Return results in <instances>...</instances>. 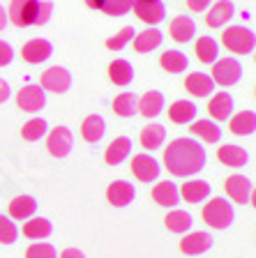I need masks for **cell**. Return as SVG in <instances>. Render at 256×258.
<instances>
[{
	"label": "cell",
	"instance_id": "cell-1",
	"mask_svg": "<svg viewBox=\"0 0 256 258\" xmlns=\"http://www.w3.org/2000/svg\"><path fill=\"white\" fill-rule=\"evenodd\" d=\"M206 148L192 139H176L171 141L164 150V166L171 175L176 177H189L196 175L206 168Z\"/></svg>",
	"mask_w": 256,
	"mask_h": 258
},
{
	"label": "cell",
	"instance_id": "cell-2",
	"mask_svg": "<svg viewBox=\"0 0 256 258\" xmlns=\"http://www.w3.org/2000/svg\"><path fill=\"white\" fill-rule=\"evenodd\" d=\"M54 5L46 0H12L7 21H12L16 28L28 26H44L51 19Z\"/></svg>",
	"mask_w": 256,
	"mask_h": 258
},
{
	"label": "cell",
	"instance_id": "cell-3",
	"mask_svg": "<svg viewBox=\"0 0 256 258\" xmlns=\"http://www.w3.org/2000/svg\"><path fill=\"white\" fill-rule=\"evenodd\" d=\"M201 217L203 221L210 226V228H217V231H226L235 219V212H233V205L229 203L226 199L217 196V199L208 201V203L203 205L201 210Z\"/></svg>",
	"mask_w": 256,
	"mask_h": 258
},
{
	"label": "cell",
	"instance_id": "cell-4",
	"mask_svg": "<svg viewBox=\"0 0 256 258\" xmlns=\"http://www.w3.org/2000/svg\"><path fill=\"white\" fill-rule=\"evenodd\" d=\"M222 44L233 53H249L256 46V35L245 26H231L222 35Z\"/></svg>",
	"mask_w": 256,
	"mask_h": 258
},
{
	"label": "cell",
	"instance_id": "cell-5",
	"mask_svg": "<svg viewBox=\"0 0 256 258\" xmlns=\"http://www.w3.org/2000/svg\"><path fill=\"white\" fill-rule=\"evenodd\" d=\"M240 76H242V64L235 58H224V60H217V62H215L210 79H213L215 83H219V86L231 88L240 81Z\"/></svg>",
	"mask_w": 256,
	"mask_h": 258
},
{
	"label": "cell",
	"instance_id": "cell-6",
	"mask_svg": "<svg viewBox=\"0 0 256 258\" xmlns=\"http://www.w3.org/2000/svg\"><path fill=\"white\" fill-rule=\"evenodd\" d=\"M72 86V74L65 67H48L42 76H39V88L48 92H56V95H63L67 92Z\"/></svg>",
	"mask_w": 256,
	"mask_h": 258
},
{
	"label": "cell",
	"instance_id": "cell-7",
	"mask_svg": "<svg viewBox=\"0 0 256 258\" xmlns=\"http://www.w3.org/2000/svg\"><path fill=\"white\" fill-rule=\"evenodd\" d=\"M72 148H74V136H72V132L67 127L58 124L56 129H51V132H48V139H46L48 155H54V157H58V159H63V157H67L72 152Z\"/></svg>",
	"mask_w": 256,
	"mask_h": 258
},
{
	"label": "cell",
	"instance_id": "cell-8",
	"mask_svg": "<svg viewBox=\"0 0 256 258\" xmlns=\"http://www.w3.org/2000/svg\"><path fill=\"white\" fill-rule=\"evenodd\" d=\"M16 106L26 113H37L46 106V92L39 86H23L16 92Z\"/></svg>",
	"mask_w": 256,
	"mask_h": 258
},
{
	"label": "cell",
	"instance_id": "cell-9",
	"mask_svg": "<svg viewBox=\"0 0 256 258\" xmlns=\"http://www.w3.org/2000/svg\"><path fill=\"white\" fill-rule=\"evenodd\" d=\"M132 173H134L136 180H141V182H152V180L160 177L162 166H160V161H157L152 155H134Z\"/></svg>",
	"mask_w": 256,
	"mask_h": 258
},
{
	"label": "cell",
	"instance_id": "cell-10",
	"mask_svg": "<svg viewBox=\"0 0 256 258\" xmlns=\"http://www.w3.org/2000/svg\"><path fill=\"white\" fill-rule=\"evenodd\" d=\"M132 7L136 12V16L148 26H157L166 16V7L162 0H134Z\"/></svg>",
	"mask_w": 256,
	"mask_h": 258
},
{
	"label": "cell",
	"instance_id": "cell-11",
	"mask_svg": "<svg viewBox=\"0 0 256 258\" xmlns=\"http://www.w3.org/2000/svg\"><path fill=\"white\" fill-rule=\"evenodd\" d=\"M134 199H136V189H134L132 182H127V180H116V182L109 184L107 201L113 208H127Z\"/></svg>",
	"mask_w": 256,
	"mask_h": 258
},
{
	"label": "cell",
	"instance_id": "cell-12",
	"mask_svg": "<svg viewBox=\"0 0 256 258\" xmlns=\"http://www.w3.org/2000/svg\"><path fill=\"white\" fill-rule=\"evenodd\" d=\"M51 53H54L51 42H48V39H42V37L30 39V42H26L21 48V58L30 64H42L44 60L51 58Z\"/></svg>",
	"mask_w": 256,
	"mask_h": 258
},
{
	"label": "cell",
	"instance_id": "cell-13",
	"mask_svg": "<svg viewBox=\"0 0 256 258\" xmlns=\"http://www.w3.org/2000/svg\"><path fill=\"white\" fill-rule=\"evenodd\" d=\"M210 247H213V235L203 231H194L180 240V251L187 253V256H201Z\"/></svg>",
	"mask_w": 256,
	"mask_h": 258
},
{
	"label": "cell",
	"instance_id": "cell-14",
	"mask_svg": "<svg viewBox=\"0 0 256 258\" xmlns=\"http://www.w3.org/2000/svg\"><path fill=\"white\" fill-rule=\"evenodd\" d=\"M224 189H226V196H229L233 203L245 205L247 201H249L251 182H249V177H245V175H231V177H226Z\"/></svg>",
	"mask_w": 256,
	"mask_h": 258
},
{
	"label": "cell",
	"instance_id": "cell-15",
	"mask_svg": "<svg viewBox=\"0 0 256 258\" xmlns=\"http://www.w3.org/2000/svg\"><path fill=\"white\" fill-rule=\"evenodd\" d=\"M152 201L162 208H176L180 203V191L171 180H162L152 187Z\"/></svg>",
	"mask_w": 256,
	"mask_h": 258
},
{
	"label": "cell",
	"instance_id": "cell-16",
	"mask_svg": "<svg viewBox=\"0 0 256 258\" xmlns=\"http://www.w3.org/2000/svg\"><path fill=\"white\" fill-rule=\"evenodd\" d=\"M235 14V7L231 0H219V3H215L213 7H210L208 16H206V26L208 28H222L226 26V21H231Z\"/></svg>",
	"mask_w": 256,
	"mask_h": 258
},
{
	"label": "cell",
	"instance_id": "cell-17",
	"mask_svg": "<svg viewBox=\"0 0 256 258\" xmlns=\"http://www.w3.org/2000/svg\"><path fill=\"white\" fill-rule=\"evenodd\" d=\"M10 219H16V221H26L30 219L35 212H37V201L32 196H16V199L10 201Z\"/></svg>",
	"mask_w": 256,
	"mask_h": 258
},
{
	"label": "cell",
	"instance_id": "cell-18",
	"mask_svg": "<svg viewBox=\"0 0 256 258\" xmlns=\"http://www.w3.org/2000/svg\"><path fill=\"white\" fill-rule=\"evenodd\" d=\"M129 152H132V141L127 136H118V139H113L109 143L107 152H104V161L111 164V166H118V164H123L127 159Z\"/></svg>",
	"mask_w": 256,
	"mask_h": 258
},
{
	"label": "cell",
	"instance_id": "cell-19",
	"mask_svg": "<svg viewBox=\"0 0 256 258\" xmlns=\"http://www.w3.org/2000/svg\"><path fill=\"white\" fill-rule=\"evenodd\" d=\"M185 90L192 92L194 97H208L215 90V81L208 74H203V72H194V74H187Z\"/></svg>",
	"mask_w": 256,
	"mask_h": 258
},
{
	"label": "cell",
	"instance_id": "cell-20",
	"mask_svg": "<svg viewBox=\"0 0 256 258\" xmlns=\"http://www.w3.org/2000/svg\"><path fill=\"white\" fill-rule=\"evenodd\" d=\"M178 191H180V199H185L187 203H203L210 196V184L206 180H187Z\"/></svg>",
	"mask_w": 256,
	"mask_h": 258
},
{
	"label": "cell",
	"instance_id": "cell-21",
	"mask_svg": "<svg viewBox=\"0 0 256 258\" xmlns=\"http://www.w3.org/2000/svg\"><path fill=\"white\" fill-rule=\"evenodd\" d=\"M217 157L222 164H226L229 168H242L249 161V155H247L245 148L240 145H222L217 150Z\"/></svg>",
	"mask_w": 256,
	"mask_h": 258
},
{
	"label": "cell",
	"instance_id": "cell-22",
	"mask_svg": "<svg viewBox=\"0 0 256 258\" xmlns=\"http://www.w3.org/2000/svg\"><path fill=\"white\" fill-rule=\"evenodd\" d=\"M208 113L215 120H219V122L229 120L231 113H233V97H231L229 92H217L208 104Z\"/></svg>",
	"mask_w": 256,
	"mask_h": 258
},
{
	"label": "cell",
	"instance_id": "cell-23",
	"mask_svg": "<svg viewBox=\"0 0 256 258\" xmlns=\"http://www.w3.org/2000/svg\"><path fill=\"white\" fill-rule=\"evenodd\" d=\"M104 134H107V122H104V118L101 115H88V118L83 120V124H81V136H83V141H88V143H99L101 139H104Z\"/></svg>",
	"mask_w": 256,
	"mask_h": 258
},
{
	"label": "cell",
	"instance_id": "cell-24",
	"mask_svg": "<svg viewBox=\"0 0 256 258\" xmlns=\"http://www.w3.org/2000/svg\"><path fill=\"white\" fill-rule=\"evenodd\" d=\"M164 108V95L160 90H148L139 99V113L143 118H157Z\"/></svg>",
	"mask_w": 256,
	"mask_h": 258
},
{
	"label": "cell",
	"instance_id": "cell-25",
	"mask_svg": "<svg viewBox=\"0 0 256 258\" xmlns=\"http://www.w3.org/2000/svg\"><path fill=\"white\" fill-rule=\"evenodd\" d=\"M169 32L176 42H180V44L189 42V39L194 37V32H196V23H194L189 16H176V19L169 23Z\"/></svg>",
	"mask_w": 256,
	"mask_h": 258
},
{
	"label": "cell",
	"instance_id": "cell-26",
	"mask_svg": "<svg viewBox=\"0 0 256 258\" xmlns=\"http://www.w3.org/2000/svg\"><path fill=\"white\" fill-rule=\"evenodd\" d=\"M162 42H164L162 32L157 30V28H148V30L139 32V35L134 37V51H139V53H150V51L160 48Z\"/></svg>",
	"mask_w": 256,
	"mask_h": 258
},
{
	"label": "cell",
	"instance_id": "cell-27",
	"mask_svg": "<svg viewBox=\"0 0 256 258\" xmlns=\"http://www.w3.org/2000/svg\"><path fill=\"white\" fill-rule=\"evenodd\" d=\"M196 113H198V108L194 106L192 102L178 99V102H173L171 108H169V120L171 122H176V124H187V122H192V120L196 118Z\"/></svg>",
	"mask_w": 256,
	"mask_h": 258
},
{
	"label": "cell",
	"instance_id": "cell-28",
	"mask_svg": "<svg viewBox=\"0 0 256 258\" xmlns=\"http://www.w3.org/2000/svg\"><path fill=\"white\" fill-rule=\"evenodd\" d=\"M229 129L235 136H249L256 132V113L254 111H240L233 115L229 122Z\"/></svg>",
	"mask_w": 256,
	"mask_h": 258
},
{
	"label": "cell",
	"instance_id": "cell-29",
	"mask_svg": "<svg viewBox=\"0 0 256 258\" xmlns=\"http://www.w3.org/2000/svg\"><path fill=\"white\" fill-rule=\"evenodd\" d=\"M109 79H111V83H116V86H129L134 81V67L127 62V60H113L111 64H109Z\"/></svg>",
	"mask_w": 256,
	"mask_h": 258
},
{
	"label": "cell",
	"instance_id": "cell-30",
	"mask_svg": "<svg viewBox=\"0 0 256 258\" xmlns=\"http://www.w3.org/2000/svg\"><path fill=\"white\" fill-rule=\"evenodd\" d=\"M164 224H166V228H169L171 233L182 235V233H187L189 228H192L194 219H192L189 212H185V210H171L169 215L164 217Z\"/></svg>",
	"mask_w": 256,
	"mask_h": 258
},
{
	"label": "cell",
	"instance_id": "cell-31",
	"mask_svg": "<svg viewBox=\"0 0 256 258\" xmlns=\"http://www.w3.org/2000/svg\"><path fill=\"white\" fill-rule=\"evenodd\" d=\"M166 141V129L164 124H148V127L141 129V145L145 150H157L162 148V143Z\"/></svg>",
	"mask_w": 256,
	"mask_h": 258
},
{
	"label": "cell",
	"instance_id": "cell-32",
	"mask_svg": "<svg viewBox=\"0 0 256 258\" xmlns=\"http://www.w3.org/2000/svg\"><path fill=\"white\" fill-rule=\"evenodd\" d=\"M51 233H54V224L48 219H44V217H35V219L23 224V235H26L28 240H44V237H48Z\"/></svg>",
	"mask_w": 256,
	"mask_h": 258
},
{
	"label": "cell",
	"instance_id": "cell-33",
	"mask_svg": "<svg viewBox=\"0 0 256 258\" xmlns=\"http://www.w3.org/2000/svg\"><path fill=\"white\" fill-rule=\"evenodd\" d=\"M160 64L171 74H182V72L189 67V60L182 51H164L160 55Z\"/></svg>",
	"mask_w": 256,
	"mask_h": 258
},
{
	"label": "cell",
	"instance_id": "cell-34",
	"mask_svg": "<svg viewBox=\"0 0 256 258\" xmlns=\"http://www.w3.org/2000/svg\"><path fill=\"white\" fill-rule=\"evenodd\" d=\"M189 132H192L194 136H198L201 141H206V143H217V141L222 139V129L215 122H210V120H196V122L189 127Z\"/></svg>",
	"mask_w": 256,
	"mask_h": 258
},
{
	"label": "cell",
	"instance_id": "cell-35",
	"mask_svg": "<svg viewBox=\"0 0 256 258\" xmlns=\"http://www.w3.org/2000/svg\"><path fill=\"white\" fill-rule=\"evenodd\" d=\"M113 111H116L120 118H132L134 113L139 111V99L134 97V92H120V95L113 99Z\"/></svg>",
	"mask_w": 256,
	"mask_h": 258
},
{
	"label": "cell",
	"instance_id": "cell-36",
	"mask_svg": "<svg viewBox=\"0 0 256 258\" xmlns=\"http://www.w3.org/2000/svg\"><path fill=\"white\" fill-rule=\"evenodd\" d=\"M194 51H196V58L201 60V62H217V55H219V44L215 42L213 37H201L196 42V46H194Z\"/></svg>",
	"mask_w": 256,
	"mask_h": 258
},
{
	"label": "cell",
	"instance_id": "cell-37",
	"mask_svg": "<svg viewBox=\"0 0 256 258\" xmlns=\"http://www.w3.org/2000/svg\"><path fill=\"white\" fill-rule=\"evenodd\" d=\"M46 129L48 127H46V120L44 118H32L21 127V139L28 141V143H35V141H39L46 134Z\"/></svg>",
	"mask_w": 256,
	"mask_h": 258
},
{
	"label": "cell",
	"instance_id": "cell-38",
	"mask_svg": "<svg viewBox=\"0 0 256 258\" xmlns=\"http://www.w3.org/2000/svg\"><path fill=\"white\" fill-rule=\"evenodd\" d=\"M136 37V32H134V28L132 26H127V28H123L120 32H116L113 37H109L107 39V48H111V51H123L125 46H127L132 39Z\"/></svg>",
	"mask_w": 256,
	"mask_h": 258
},
{
	"label": "cell",
	"instance_id": "cell-39",
	"mask_svg": "<svg viewBox=\"0 0 256 258\" xmlns=\"http://www.w3.org/2000/svg\"><path fill=\"white\" fill-rule=\"evenodd\" d=\"M134 0H101L99 10L109 16H125L129 10H132Z\"/></svg>",
	"mask_w": 256,
	"mask_h": 258
},
{
	"label": "cell",
	"instance_id": "cell-40",
	"mask_svg": "<svg viewBox=\"0 0 256 258\" xmlns=\"http://www.w3.org/2000/svg\"><path fill=\"white\" fill-rule=\"evenodd\" d=\"M19 237V228L10 217L0 215V244H14Z\"/></svg>",
	"mask_w": 256,
	"mask_h": 258
},
{
	"label": "cell",
	"instance_id": "cell-41",
	"mask_svg": "<svg viewBox=\"0 0 256 258\" xmlns=\"http://www.w3.org/2000/svg\"><path fill=\"white\" fill-rule=\"evenodd\" d=\"M26 258H58V251L48 242H35L26 249Z\"/></svg>",
	"mask_w": 256,
	"mask_h": 258
},
{
	"label": "cell",
	"instance_id": "cell-42",
	"mask_svg": "<svg viewBox=\"0 0 256 258\" xmlns=\"http://www.w3.org/2000/svg\"><path fill=\"white\" fill-rule=\"evenodd\" d=\"M12 60H14V48L0 39V67H7Z\"/></svg>",
	"mask_w": 256,
	"mask_h": 258
},
{
	"label": "cell",
	"instance_id": "cell-43",
	"mask_svg": "<svg viewBox=\"0 0 256 258\" xmlns=\"http://www.w3.org/2000/svg\"><path fill=\"white\" fill-rule=\"evenodd\" d=\"M213 5V0H187V7L192 12H206Z\"/></svg>",
	"mask_w": 256,
	"mask_h": 258
},
{
	"label": "cell",
	"instance_id": "cell-44",
	"mask_svg": "<svg viewBox=\"0 0 256 258\" xmlns=\"http://www.w3.org/2000/svg\"><path fill=\"white\" fill-rule=\"evenodd\" d=\"M58 258H85V253L81 251V249H65V251H60Z\"/></svg>",
	"mask_w": 256,
	"mask_h": 258
},
{
	"label": "cell",
	"instance_id": "cell-45",
	"mask_svg": "<svg viewBox=\"0 0 256 258\" xmlns=\"http://www.w3.org/2000/svg\"><path fill=\"white\" fill-rule=\"evenodd\" d=\"M10 99V83L5 79H0V104Z\"/></svg>",
	"mask_w": 256,
	"mask_h": 258
},
{
	"label": "cell",
	"instance_id": "cell-46",
	"mask_svg": "<svg viewBox=\"0 0 256 258\" xmlns=\"http://www.w3.org/2000/svg\"><path fill=\"white\" fill-rule=\"evenodd\" d=\"M7 26V14H5V7L0 5V30H5Z\"/></svg>",
	"mask_w": 256,
	"mask_h": 258
},
{
	"label": "cell",
	"instance_id": "cell-47",
	"mask_svg": "<svg viewBox=\"0 0 256 258\" xmlns=\"http://www.w3.org/2000/svg\"><path fill=\"white\" fill-rule=\"evenodd\" d=\"M85 5L90 7V10H99V7H101V0H85Z\"/></svg>",
	"mask_w": 256,
	"mask_h": 258
},
{
	"label": "cell",
	"instance_id": "cell-48",
	"mask_svg": "<svg viewBox=\"0 0 256 258\" xmlns=\"http://www.w3.org/2000/svg\"><path fill=\"white\" fill-rule=\"evenodd\" d=\"M249 201H251V205L256 208V189H251V194H249Z\"/></svg>",
	"mask_w": 256,
	"mask_h": 258
},
{
	"label": "cell",
	"instance_id": "cell-49",
	"mask_svg": "<svg viewBox=\"0 0 256 258\" xmlns=\"http://www.w3.org/2000/svg\"><path fill=\"white\" fill-rule=\"evenodd\" d=\"M254 60H256V55H254Z\"/></svg>",
	"mask_w": 256,
	"mask_h": 258
}]
</instances>
